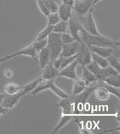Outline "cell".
Segmentation results:
<instances>
[{
	"instance_id": "1",
	"label": "cell",
	"mask_w": 120,
	"mask_h": 134,
	"mask_svg": "<svg viewBox=\"0 0 120 134\" xmlns=\"http://www.w3.org/2000/svg\"><path fill=\"white\" fill-rule=\"evenodd\" d=\"M80 39L83 43L87 45L88 47H105L115 49H119V41L111 39L102 35L101 34L98 35H92L85 29H83L80 32Z\"/></svg>"
},
{
	"instance_id": "2",
	"label": "cell",
	"mask_w": 120,
	"mask_h": 134,
	"mask_svg": "<svg viewBox=\"0 0 120 134\" xmlns=\"http://www.w3.org/2000/svg\"><path fill=\"white\" fill-rule=\"evenodd\" d=\"M62 42L61 40V34L51 32L47 38V48L50 52L51 62L61 55L62 49Z\"/></svg>"
},
{
	"instance_id": "3",
	"label": "cell",
	"mask_w": 120,
	"mask_h": 134,
	"mask_svg": "<svg viewBox=\"0 0 120 134\" xmlns=\"http://www.w3.org/2000/svg\"><path fill=\"white\" fill-rule=\"evenodd\" d=\"M93 12H94V7L91 8L87 14H86V17L84 16H78L79 18L77 19L81 23L84 29L89 32V34L98 35L101 33L99 32L98 29V27L96 26V23L95 21L94 16H93Z\"/></svg>"
},
{
	"instance_id": "4",
	"label": "cell",
	"mask_w": 120,
	"mask_h": 134,
	"mask_svg": "<svg viewBox=\"0 0 120 134\" xmlns=\"http://www.w3.org/2000/svg\"><path fill=\"white\" fill-rule=\"evenodd\" d=\"M76 60L78 62L79 65H87L92 61V52L89 47L82 41L80 43V46L76 53Z\"/></svg>"
},
{
	"instance_id": "5",
	"label": "cell",
	"mask_w": 120,
	"mask_h": 134,
	"mask_svg": "<svg viewBox=\"0 0 120 134\" xmlns=\"http://www.w3.org/2000/svg\"><path fill=\"white\" fill-rule=\"evenodd\" d=\"M93 0H75L73 11L77 16H83L94 7Z\"/></svg>"
},
{
	"instance_id": "6",
	"label": "cell",
	"mask_w": 120,
	"mask_h": 134,
	"mask_svg": "<svg viewBox=\"0 0 120 134\" xmlns=\"http://www.w3.org/2000/svg\"><path fill=\"white\" fill-rule=\"evenodd\" d=\"M26 94L23 91H22V89L19 93L15 94L9 95V94H6V96L4 97L2 103V107H3L8 111L11 110L14 107H16L18 103L20 102V100H21V98Z\"/></svg>"
},
{
	"instance_id": "7",
	"label": "cell",
	"mask_w": 120,
	"mask_h": 134,
	"mask_svg": "<svg viewBox=\"0 0 120 134\" xmlns=\"http://www.w3.org/2000/svg\"><path fill=\"white\" fill-rule=\"evenodd\" d=\"M68 28L69 29V33L72 35V37L78 42H81L80 39V32L84 28L81 24V23L76 18L73 16L68 22Z\"/></svg>"
},
{
	"instance_id": "8",
	"label": "cell",
	"mask_w": 120,
	"mask_h": 134,
	"mask_svg": "<svg viewBox=\"0 0 120 134\" xmlns=\"http://www.w3.org/2000/svg\"><path fill=\"white\" fill-rule=\"evenodd\" d=\"M79 65L78 62L76 59L72 62L71 64L66 66V68H62L59 72V76L65 77L67 79H69L71 80H75L78 78V75L77 73V68Z\"/></svg>"
},
{
	"instance_id": "9",
	"label": "cell",
	"mask_w": 120,
	"mask_h": 134,
	"mask_svg": "<svg viewBox=\"0 0 120 134\" xmlns=\"http://www.w3.org/2000/svg\"><path fill=\"white\" fill-rule=\"evenodd\" d=\"M57 107L61 109L62 115H74L75 113V106L74 103L72 100L71 96L68 98L62 99Z\"/></svg>"
},
{
	"instance_id": "10",
	"label": "cell",
	"mask_w": 120,
	"mask_h": 134,
	"mask_svg": "<svg viewBox=\"0 0 120 134\" xmlns=\"http://www.w3.org/2000/svg\"><path fill=\"white\" fill-rule=\"evenodd\" d=\"M37 54L38 53L36 52L35 49L34 48L32 43L28 45L26 47H25L24 48H23L22 49H20L17 52H14L12 53L9 54V55L11 56V59L15 58L17 56H20V55H25V56H28L30 57L34 60L37 59Z\"/></svg>"
},
{
	"instance_id": "11",
	"label": "cell",
	"mask_w": 120,
	"mask_h": 134,
	"mask_svg": "<svg viewBox=\"0 0 120 134\" xmlns=\"http://www.w3.org/2000/svg\"><path fill=\"white\" fill-rule=\"evenodd\" d=\"M41 78L45 80H55L57 76H59V70H57L52 62H50L49 64H47L44 68L41 69Z\"/></svg>"
},
{
	"instance_id": "12",
	"label": "cell",
	"mask_w": 120,
	"mask_h": 134,
	"mask_svg": "<svg viewBox=\"0 0 120 134\" xmlns=\"http://www.w3.org/2000/svg\"><path fill=\"white\" fill-rule=\"evenodd\" d=\"M80 43L77 41L70 43L62 44V49L61 52V56L62 57H70L75 55L78 50Z\"/></svg>"
},
{
	"instance_id": "13",
	"label": "cell",
	"mask_w": 120,
	"mask_h": 134,
	"mask_svg": "<svg viewBox=\"0 0 120 134\" xmlns=\"http://www.w3.org/2000/svg\"><path fill=\"white\" fill-rule=\"evenodd\" d=\"M57 13L59 14L60 20L68 22V20L73 16V8L71 6L60 3L58 7Z\"/></svg>"
},
{
	"instance_id": "14",
	"label": "cell",
	"mask_w": 120,
	"mask_h": 134,
	"mask_svg": "<svg viewBox=\"0 0 120 134\" xmlns=\"http://www.w3.org/2000/svg\"><path fill=\"white\" fill-rule=\"evenodd\" d=\"M37 59L39 62V66L42 69L44 67L51 62V58H50V52L47 47H44L41 50L38 52L37 54Z\"/></svg>"
},
{
	"instance_id": "15",
	"label": "cell",
	"mask_w": 120,
	"mask_h": 134,
	"mask_svg": "<svg viewBox=\"0 0 120 134\" xmlns=\"http://www.w3.org/2000/svg\"><path fill=\"white\" fill-rule=\"evenodd\" d=\"M80 66H81V75L80 78L84 81L88 86H90L92 83H95L98 80L97 76L94 75L92 72L88 70L86 66L84 65H80Z\"/></svg>"
},
{
	"instance_id": "16",
	"label": "cell",
	"mask_w": 120,
	"mask_h": 134,
	"mask_svg": "<svg viewBox=\"0 0 120 134\" xmlns=\"http://www.w3.org/2000/svg\"><path fill=\"white\" fill-rule=\"evenodd\" d=\"M91 52L96 53L104 57L107 58L112 54L115 53L116 51H119V49H115L110 48V47H89Z\"/></svg>"
},
{
	"instance_id": "17",
	"label": "cell",
	"mask_w": 120,
	"mask_h": 134,
	"mask_svg": "<svg viewBox=\"0 0 120 134\" xmlns=\"http://www.w3.org/2000/svg\"><path fill=\"white\" fill-rule=\"evenodd\" d=\"M47 90H50L53 94H55L58 97L61 99L68 98L70 96L68 93H66L64 90H62L61 88L56 85L54 80H48V86H47Z\"/></svg>"
},
{
	"instance_id": "18",
	"label": "cell",
	"mask_w": 120,
	"mask_h": 134,
	"mask_svg": "<svg viewBox=\"0 0 120 134\" xmlns=\"http://www.w3.org/2000/svg\"><path fill=\"white\" fill-rule=\"evenodd\" d=\"M93 91H94V94H95V98L98 100L107 101L110 97V94L104 86H96Z\"/></svg>"
},
{
	"instance_id": "19",
	"label": "cell",
	"mask_w": 120,
	"mask_h": 134,
	"mask_svg": "<svg viewBox=\"0 0 120 134\" xmlns=\"http://www.w3.org/2000/svg\"><path fill=\"white\" fill-rule=\"evenodd\" d=\"M73 81H74V84H73V87H72V94L73 95H77V94H80L89 86L79 76L75 80Z\"/></svg>"
},
{
	"instance_id": "20",
	"label": "cell",
	"mask_w": 120,
	"mask_h": 134,
	"mask_svg": "<svg viewBox=\"0 0 120 134\" xmlns=\"http://www.w3.org/2000/svg\"><path fill=\"white\" fill-rule=\"evenodd\" d=\"M74 118V115H62L60 117L59 121L56 126L53 129L52 133H57L60 130L63 128L67 124H68Z\"/></svg>"
},
{
	"instance_id": "21",
	"label": "cell",
	"mask_w": 120,
	"mask_h": 134,
	"mask_svg": "<svg viewBox=\"0 0 120 134\" xmlns=\"http://www.w3.org/2000/svg\"><path fill=\"white\" fill-rule=\"evenodd\" d=\"M3 91L6 92V94H15L19 93L22 89V86L17 85L15 82H8L6 86L1 88Z\"/></svg>"
},
{
	"instance_id": "22",
	"label": "cell",
	"mask_w": 120,
	"mask_h": 134,
	"mask_svg": "<svg viewBox=\"0 0 120 134\" xmlns=\"http://www.w3.org/2000/svg\"><path fill=\"white\" fill-rule=\"evenodd\" d=\"M101 81L104 84H106V85L116 87V88H120V74L110 76L108 77L103 79Z\"/></svg>"
},
{
	"instance_id": "23",
	"label": "cell",
	"mask_w": 120,
	"mask_h": 134,
	"mask_svg": "<svg viewBox=\"0 0 120 134\" xmlns=\"http://www.w3.org/2000/svg\"><path fill=\"white\" fill-rule=\"evenodd\" d=\"M119 74V73H118L112 67L107 66V67L104 68H101V72H100V74H99V75L98 76V80H102L103 79L106 78V77H108L110 76L114 75V74Z\"/></svg>"
},
{
	"instance_id": "24",
	"label": "cell",
	"mask_w": 120,
	"mask_h": 134,
	"mask_svg": "<svg viewBox=\"0 0 120 134\" xmlns=\"http://www.w3.org/2000/svg\"><path fill=\"white\" fill-rule=\"evenodd\" d=\"M107 60L108 62L109 66L112 67L113 68H114L118 73H119L120 71V62L119 58V56H117L115 53L112 54L111 55H110L109 57L107 58Z\"/></svg>"
},
{
	"instance_id": "25",
	"label": "cell",
	"mask_w": 120,
	"mask_h": 134,
	"mask_svg": "<svg viewBox=\"0 0 120 134\" xmlns=\"http://www.w3.org/2000/svg\"><path fill=\"white\" fill-rule=\"evenodd\" d=\"M42 80L41 77H39L38 79L32 81L30 82H29L27 84H26L24 86L22 87V91H23L26 94L29 93H32V91L36 88V86L39 84V82Z\"/></svg>"
},
{
	"instance_id": "26",
	"label": "cell",
	"mask_w": 120,
	"mask_h": 134,
	"mask_svg": "<svg viewBox=\"0 0 120 134\" xmlns=\"http://www.w3.org/2000/svg\"><path fill=\"white\" fill-rule=\"evenodd\" d=\"M68 29V22L62 21V20H60L56 24H55L54 26H53V32L59 33V34L67 32Z\"/></svg>"
},
{
	"instance_id": "27",
	"label": "cell",
	"mask_w": 120,
	"mask_h": 134,
	"mask_svg": "<svg viewBox=\"0 0 120 134\" xmlns=\"http://www.w3.org/2000/svg\"><path fill=\"white\" fill-rule=\"evenodd\" d=\"M92 58L93 62H95L96 64H98L101 68H104L107 66H109L107 59L99 55L98 54L92 53Z\"/></svg>"
},
{
	"instance_id": "28",
	"label": "cell",
	"mask_w": 120,
	"mask_h": 134,
	"mask_svg": "<svg viewBox=\"0 0 120 134\" xmlns=\"http://www.w3.org/2000/svg\"><path fill=\"white\" fill-rule=\"evenodd\" d=\"M53 32V26H48L47 25L44 27V29L38 33L36 36L35 39L34 41H38V40H42V39H45V38H48L50 34Z\"/></svg>"
},
{
	"instance_id": "29",
	"label": "cell",
	"mask_w": 120,
	"mask_h": 134,
	"mask_svg": "<svg viewBox=\"0 0 120 134\" xmlns=\"http://www.w3.org/2000/svg\"><path fill=\"white\" fill-rule=\"evenodd\" d=\"M43 2L50 13L57 12L59 4L56 2H55L54 0H43Z\"/></svg>"
},
{
	"instance_id": "30",
	"label": "cell",
	"mask_w": 120,
	"mask_h": 134,
	"mask_svg": "<svg viewBox=\"0 0 120 134\" xmlns=\"http://www.w3.org/2000/svg\"><path fill=\"white\" fill-rule=\"evenodd\" d=\"M86 68H87L88 70H89L90 72H92L93 74L96 76L97 78H98V75H99V74L101 72V68L98 64H96L95 62L92 61L89 64L86 65Z\"/></svg>"
},
{
	"instance_id": "31",
	"label": "cell",
	"mask_w": 120,
	"mask_h": 134,
	"mask_svg": "<svg viewBox=\"0 0 120 134\" xmlns=\"http://www.w3.org/2000/svg\"><path fill=\"white\" fill-rule=\"evenodd\" d=\"M32 45L34 47V48L35 49L36 52L38 53L40 50H41L42 49H44L47 46V38L38 40V41H33Z\"/></svg>"
},
{
	"instance_id": "32",
	"label": "cell",
	"mask_w": 120,
	"mask_h": 134,
	"mask_svg": "<svg viewBox=\"0 0 120 134\" xmlns=\"http://www.w3.org/2000/svg\"><path fill=\"white\" fill-rule=\"evenodd\" d=\"M47 25L48 26H54L58 22L60 21V18L57 12L54 13H50L47 16Z\"/></svg>"
},
{
	"instance_id": "33",
	"label": "cell",
	"mask_w": 120,
	"mask_h": 134,
	"mask_svg": "<svg viewBox=\"0 0 120 134\" xmlns=\"http://www.w3.org/2000/svg\"><path fill=\"white\" fill-rule=\"evenodd\" d=\"M103 86L106 88V89L109 91V93L110 94V95H113L115 96L117 99H119L120 98V88H116V87H113V86H108V85H106L104 84Z\"/></svg>"
},
{
	"instance_id": "34",
	"label": "cell",
	"mask_w": 120,
	"mask_h": 134,
	"mask_svg": "<svg viewBox=\"0 0 120 134\" xmlns=\"http://www.w3.org/2000/svg\"><path fill=\"white\" fill-rule=\"evenodd\" d=\"M61 40H62V42L63 44L72 43L74 41H76L74 38L72 37L71 34L68 33V32H65V33L61 34Z\"/></svg>"
},
{
	"instance_id": "35",
	"label": "cell",
	"mask_w": 120,
	"mask_h": 134,
	"mask_svg": "<svg viewBox=\"0 0 120 134\" xmlns=\"http://www.w3.org/2000/svg\"><path fill=\"white\" fill-rule=\"evenodd\" d=\"M36 2H37V5H38V9H39V11H41V13L44 16H47L50 14V12L47 9L46 6L44 5V2H43V0H36Z\"/></svg>"
},
{
	"instance_id": "36",
	"label": "cell",
	"mask_w": 120,
	"mask_h": 134,
	"mask_svg": "<svg viewBox=\"0 0 120 134\" xmlns=\"http://www.w3.org/2000/svg\"><path fill=\"white\" fill-rule=\"evenodd\" d=\"M76 59V55L74 56H70V57H62V64H61V67H60L59 70H61L62 68H66V66H68V64H70Z\"/></svg>"
},
{
	"instance_id": "37",
	"label": "cell",
	"mask_w": 120,
	"mask_h": 134,
	"mask_svg": "<svg viewBox=\"0 0 120 134\" xmlns=\"http://www.w3.org/2000/svg\"><path fill=\"white\" fill-rule=\"evenodd\" d=\"M3 74H4V76L7 79H11L14 76V72L10 68H5L3 70Z\"/></svg>"
},
{
	"instance_id": "38",
	"label": "cell",
	"mask_w": 120,
	"mask_h": 134,
	"mask_svg": "<svg viewBox=\"0 0 120 134\" xmlns=\"http://www.w3.org/2000/svg\"><path fill=\"white\" fill-rule=\"evenodd\" d=\"M74 2H75V0H61V3L65 4L66 5L71 6L72 8L74 6Z\"/></svg>"
},
{
	"instance_id": "39",
	"label": "cell",
	"mask_w": 120,
	"mask_h": 134,
	"mask_svg": "<svg viewBox=\"0 0 120 134\" xmlns=\"http://www.w3.org/2000/svg\"><path fill=\"white\" fill-rule=\"evenodd\" d=\"M10 59H11V58L9 55H7L6 56L2 57V58H0V64H2V63L8 61V60H10Z\"/></svg>"
},
{
	"instance_id": "40",
	"label": "cell",
	"mask_w": 120,
	"mask_h": 134,
	"mask_svg": "<svg viewBox=\"0 0 120 134\" xmlns=\"http://www.w3.org/2000/svg\"><path fill=\"white\" fill-rule=\"evenodd\" d=\"M7 113H8V110L6 109L3 107L0 106V116L1 115H6Z\"/></svg>"
},
{
	"instance_id": "41",
	"label": "cell",
	"mask_w": 120,
	"mask_h": 134,
	"mask_svg": "<svg viewBox=\"0 0 120 134\" xmlns=\"http://www.w3.org/2000/svg\"><path fill=\"white\" fill-rule=\"evenodd\" d=\"M5 96H6V94H0V106H2V103Z\"/></svg>"
},
{
	"instance_id": "42",
	"label": "cell",
	"mask_w": 120,
	"mask_h": 134,
	"mask_svg": "<svg viewBox=\"0 0 120 134\" xmlns=\"http://www.w3.org/2000/svg\"><path fill=\"white\" fill-rule=\"evenodd\" d=\"M0 8H5V2H4V0H0Z\"/></svg>"
},
{
	"instance_id": "43",
	"label": "cell",
	"mask_w": 120,
	"mask_h": 134,
	"mask_svg": "<svg viewBox=\"0 0 120 134\" xmlns=\"http://www.w3.org/2000/svg\"><path fill=\"white\" fill-rule=\"evenodd\" d=\"M101 1H102V0H93V4H94V5H95L96 4H98V2H100Z\"/></svg>"
},
{
	"instance_id": "44",
	"label": "cell",
	"mask_w": 120,
	"mask_h": 134,
	"mask_svg": "<svg viewBox=\"0 0 120 134\" xmlns=\"http://www.w3.org/2000/svg\"><path fill=\"white\" fill-rule=\"evenodd\" d=\"M55 2H57V3H58V4H59V5L60 3H61V0H54Z\"/></svg>"
}]
</instances>
